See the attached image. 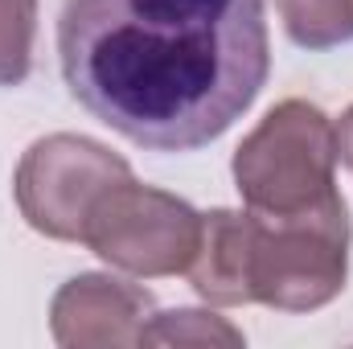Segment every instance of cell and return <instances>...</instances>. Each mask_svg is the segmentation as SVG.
I'll use <instances>...</instances> for the list:
<instances>
[{
	"instance_id": "obj_1",
	"label": "cell",
	"mask_w": 353,
	"mask_h": 349,
	"mask_svg": "<svg viewBox=\"0 0 353 349\" xmlns=\"http://www.w3.org/2000/svg\"><path fill=\"white\" fill-rule=\"evenodd\" d=\"M58 62L99 123L152 152H193L263 90V0H66Z\"/></svg>"
},
{
	"instance_id": "obj_2",
	"label": "cell",
	"mask_w": 353,
	"mask_h": 349,
	"mask_svg": "<svg viewBox=\"0 0 353 349\" xmlns=\"http://www.w3.org/2000/svg\"><path fill=\"white\" fill-rule=\"evenodd\" d=\"M234 185L247 210L288 218L337 197V123L304 99H283L243 136L234 152Z\"/></svg>"
},
{
	"instance_id": "obj_8",
	"label": "cell",
	"mask_w": 353,
	"mask_h": 349,
	"mask_svg": "<svg viewBox=\"0 0 353 349\" xmlns=\"http://www.w3.org/2000/svg\"><path fill=\"white\" fill-rule=\"evenodd\" d=\"M283 29L304 50H333L353 41V0H279Z\"/></svg>"
},
{
	"instance_id": "obj_4",
	"label": "cell",
	"mask_w": 353,
	"mask_h": 349,
	"mask_svg": "<svg viewBox=\"0 0 353 349\" xmlns=\"http://www.w3.org/2000/svg\"><path fill=\"white\" fill-rule=\"evenodd\" d=\"M79 243L136 279L181 275L197 255L201 214L185 197L128 177L94 201Z\"/></svg>"
},
{
	"instance_id": "obj_11",
	"label": "cell",
	"mask_w": 353,
	"mask_h": 349,
	"mask_svg": "<svg viewBox=\"0 0 353 349\" xmlns=\"http://www.w3.org/2000/svg\"><path fill=\"white\" fill-rule=\"evenodd\" d=\"M337 161H345L353 169V107L341 115V123H337Z\"/></svg>"
},
{
	"instance_id": "obj_9",
	"label": "cell",
	"mask_w": 353,
	"mask_h": 349,
	"mask_svg": "<svg viewBox=\"0 0 353 349\" xmlns=\"http://www.w3.org/2000/svg\"><path fill=\"white\" fill-rule=\"evenodd\" d=\"M140 346H243V329H234L226 317L205 312V308H169V312H152Z\"/></svg>"
},
{
	"instance_id": "obj_10",
	"label": "cell",
	"mask_w": 353,
	"mask_h": 349,
	"mask_svg": "<svg viewBox=\"0 0 353 349\" xmlns=\"http://www.w3.org/2000/svg\"><path fill=\"white\" fill-rule=\"evenodd\" d=\"M37 0H0V87H21L33 70Z\"/></svg>"
},
{
	"instance_id": "obj_3",
	"label": "cell",
	"mask_w": 353,
	"mask_h": 349,
	"mask_svg": "<svg viewBox=\"0 0 353 349\" xmlns=\"http://www.w3.org/2000/svg\"><path fill=\"white\" fill-rule=\"evenodd\" d=\"M350 210L345 197H329L316 210L267 218L251 210L247 292L251 304L279 312H316L333 304L350 275Z\"/></svg>"
},
{
	"instance_id": "obj_7",
	"label": "cell",
	"mask_w": 353,
	"mask_h": 349,
	"mask_svg": "<svg viewBox=\"0 0 353 349\" xmlns=\"http://www.w3.org/2000/svg\"><path fill=\"white\" fill-rule=\"evenodd\" d=\"M247 243H251V210H210L201 214V243L185 267L193 292L218 308L251 304L247 292Z\"/></svg>"
},
{
	"instance_id": "obj_6",
	"label": "cell",
	"mask_w": 353,
	"mask_h": 349,
	"mask_svg": "<svg viewBox=\"0 0 353 349\" xmlns=\"http://www.w3.org/2000/svg\"><path fill=\"white\" fill-rule=\"evenodd\" d=\"M152 312L157 304L148 288L119 275L87 271L54 292L50 329L54 341L66 349H128L140 346Z\"/></svg>"
},
{
	"instance_id": "obj_5",
	"label": "cell",
	"mask_w": 353,
	"mask_h": 349,
	"mask_svg": "<svg viewBox=\"0 0 353 349\" xmlns=\"http://www.w3.org/2000/svg\"><path fill=\"white\" fill-rule=\"evenodd\" d=\"M128 177L132 165L107 144L74 132H54L25 148L12 177V193L21 218L37 235L58 243H79L94 201Z\"/></svg>"
}]
</instances>
